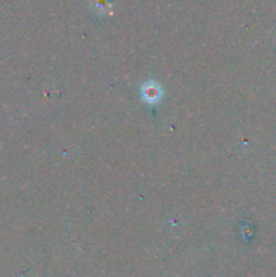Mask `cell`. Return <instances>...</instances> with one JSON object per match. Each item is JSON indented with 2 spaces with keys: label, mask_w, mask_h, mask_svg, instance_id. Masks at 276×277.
Wrapping results in <instances>:
<instances>
[{
  "label": "cell",
  "mask_w": 276,
  "mask_h": 277,
  "mask_svg": "<svg viewBox=\"0 0 276 277\" xmlns=\"http://www.w3.org/2000/svg\"><path fill=\"white\" fill-rule=\"evenodd\" d=\"M142 96L148 103H156L161 98V89L154 83H148L142 87Z\"/></svg>",
  "instance_id": "obj_1"
}]
</instances>
